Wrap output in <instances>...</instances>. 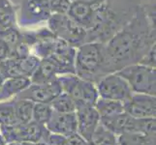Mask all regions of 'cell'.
<instances>
[{
  "instance_id": "cell-1",
  "label": "cell",
  "mask_w": 156,
  "mask_h": 145,
  "mask_svg": "<svg viewBox=\"0 0 156 145\" xmlns=\"http://www.w3.org/2000/svg\"><path fill=\"white\" fill-rule=\"evenodd\" d=\"M154 45L155 25L140 5L132 19L106 43L111 72L140 63Z\"/></svg>"
},
{
  "instance_id": "cell-2",
  "label": "cell",
  "mask_w": 156,
  "mask_h": 145,
  "mask_svg": "<svg viewBox=\"0 0 156 145\" xmlns=\"http://www.w3.org/2000/svg\"><path fill=\"white\" fill-rule=\"evenodd\" d=\"M139 6L134 0H107L95 7L92 26L87 31L85 43L106 44L132 19Z\"/></svg>"
},
{
  "instance_id": "cell-3",
  "label": "cell",
  "mask_w": 156,
  "mask_h": 145,
  "mask_svg": "<svg viewBox=\"0 0 156 145\" xmlns=\"http://www.w3.org/2000/svg\"><path fill=\"white\" fill-rule=\"evenodd\" d=\"M74 67L75 74L79 78L94 83L111 74L106 44L87 42L77 47Z\"/></svg>"
},
{
  "instance_id": "cell-4",
  "label": "cell",
  "mask_w": 156,
  "mask_h": 145,
  "mask_svg": "<svg viewBox=\"0 0 156 145\" xmlns=\"http://www.w3.org/2000/svg\"><path fill=\"white\" fill-rule=\"evenodd\" d=\"M116 73L126 80L133 93H142L155 96V68L138 63L122 68Z\"/></svg>"
},
{
  "instance_id": "cell-5",
  "label": "cell",
  "mask_w": 156,
  "mask_h": 145,
  "mask_svg": "<svg viewBox=\"0 0 156 145\" xmlns=\"http://www.w3.org/2000/svg\"><path fill=\"white\" fill-rule=\"evenodd\" d=\"M62 91L71 96L76 106L80 105H94L99 95L96 84L79 78L76 74H65L57 78Z\"/></svg>"
},
{
  "instance_id": "cell-6",
  "label": "cell",
  "mask_w": 156,
  "mask_h": 145,
  "mask_svg": "<svg viewBox=\"0 0 156 145\" xmlns=\"http://www.w3.org/2000/svg\"><path fill=\"white\" fill-rule=\"evenodd\" d=\"M49 29L57 38L67 42L73 47H79L87 41V30L80 26L66 14H51L48 19Z\"/></svg>"
},
{
  "instance_id": "cell-7",
  "label": "cell",
  "mask_w": 156,
  "mask_h": 145,
  "mask_svg": "<svg viewBox=\"0 0 156 145\" xmlns=\"http://www.w3.org/2000/svg\"><path fill=\"white\" fill-rule=\"evenodd\" d=\"M95 84L99 97L103 99L123 103L133 94V91L127 81L116 72L108 74Z\"/></svg>"
},
{
  "instance_id": "cell-8",
  "label": "cell",
  "mask_w": 156,
  "mask_h": 145,
  "mask_svg": "<svg viewBox=\"0 0 156 145\" xmlns=\"http://www.w3.org/2000/svg\"><path fill=\"white\" fill-rule=\"evenodd\" d=\"M124 112L137 119L155 118L156 99L155 96L133 93L130 98L122 103Z\"/></svg>"
},
{
  "instance_id": "cell-9",
  "label": "cell",
  "mask_w": 156,
  "mask_h": 145,
  "mask_svg": "<svg viewBox=\"0 0 156 145\" xmlns=\"http://www.w3.org/2000/svg\"><path fill=\"white\" fill-rule=\"evenodd\" d=\"M62 92L61 84L56 78L47 83H31L27 88L21 91L14 99H25L33 103L50 104L55 97Z\"/></svg>"
},
{
  "instance_id": "cell-10",
  "label": "cell",
  "mask_w": 156,
  "mask_h": 145,
  "mask_svg": "<svg viewBox=\"0 0 156 145\" xmlns=\"http://www.w3.org/2000/svg\"><path fill=\"white\" fill-rule=\"evenodd\" d=\"M100 123L115 135L121 133H142L143 119H137L127 114L126 112L115 115L112 118L100 119Z\"/></svg>"
},
{
  "instance_id": "cell-11",
  "label": "cell",
  "mask_w": 156,
  "mask_h": 145,
  "mask_svg": "<svg viewBox=\"0 0 156 145\" xmlns=\"http://www.w3.org/2000/svg\"><path fill=\"white\" fill-rule=\"evenodd\" d=\"M77 133L88 141L95 128L100 123V116L94 105H80L76 107Z\"/></svg>"
},
{
  "instance_id": "cell-12",
  "label": "cell",
  "mask_w": 156,
  "mask_h": 145,
  "mask_svg": "<svg viewBox=\"0 0 156 145\" xmlns=\"http://www.w3.org/2000/svg\"><path fill=\"white\" fill-rule=\"evenodd\" d=\"M45 127L52 133L68 137L77 133L78 124L76 112L61 113L53 110L49 121L45 124Z\"/></svg>"
},
{
  "instance_id": "cell-13",
  "label": "cell",
  "mask_w": 156,
  "mask_h": 145,
  "mask_svg": "<svg viewBox=\"0 0 156 145\" xmlns=\"http://www.w3.org/2000/svg\"><path fill=\"white\" fill-rule=\"evenodd\" d=\"M49 0H24L21 10L23 25H33L51 17Z\"/></svg>"
},
{
  "instance_id": "cell-14",
  "label": "cell",
  "mask_w": 156,
  "mask_h": 145,
  "mask_svg": "<svg viewBox=\"0 0 156 145\" xmlns=\"http://www.w3.org/2000/svg\"><path fill=\"white\" fill-rule=\"evenodd\" d=\"M69 74L52 57L42 58L39 66L30 78L31 83H47L56 79L61 74Z\"/></svg>"
},
{
  "instance_id": "cell-15",
  "label": "cell",
  "mask_w": 156,
  "mask_h": 145,
  "mask_svg": "<svg viewBox=\"0 0 156 145\" xmlns=\"http://www.w3.org/2000/svg\"><path fill=\"white\" fill-rule=\"evenodd\" d=\"M95 7L83 0L71 2L66 15L85 30L91 28L93 22Z\"/></svg>"
},
{
  "instance_id": "cell-16",
  "label": "cell",
  "mask_w": 156,
  "mask_h": 145,
  "mask_svg": "<svg viewBox=\"0 0 156 145\" xmlns=\"http://www.w3.org/2000/svg\"><path fill=\"white\" fill-rule=\"evenodd\" d=\"M30 84V78L23 76L5 78L0 87V101H8L15 98L21 91L27 88Z\"/></svg>"
},
{
  "instance_id": "cell-17",
  "label": "cell",
  "mask_w": 156,
  "mask_h": 145,
  "mask_svg": "<svg viewBox=\"0 0 156 145\" xmlns=\"http://www.w3.org/2000/svg\"><path fill=\"white\" fill-rule=\"evenodd\" d=\"M94 106L100 116V119L112 118L115 115L122 113V112H124L123 105L121 102L103 99L100 98V97L96 101Z\"/></svg>"
},
{
  "instance_id": "cell-18",
  "label": "cell",
  "mask_w": 156,
  "mask_h": 145,
  "mask_svg": "<svg viewBox=\"0 0 156 145\" xmlns=\"http://www.w3.org/2000/svg\"><path fill=\"white\" fill-rule=\"evenodd\" d=\"M17 27L16 12L10 0H0V32Z\"/></svg>"
},
{
  "instance_id": "cell-19",
  "label": "cell",
  "mask_w": 156,
  "mask_h": 145,
  "mask_svg": "<svg viewBox=\"0 0 156 145\" xmlns=\"http://www.w3.org/2000/svg\"><path fill=\"white\" fill-rule=\"evenodd\" d=\"M18 124L13 99L10 101H0V131L11 129Z\"/></svg>"
},
{
  "instance_id": "cell-20",
  "label": "cell",
  "mask_w": 156,
  "mask_h": 145,
  "mask_svg": "<svg viewBox=\"0 0 156 145\" xmlns=\"http://www.w3.org/2000/svg\"><path fill=\"white\" fill-rule=\"evenodd\" d=\"M88 142L90 145H117V137L115 133L99 123Z\"/></svg>"
},
{
  "instance_id": "cell-21",
  "label": "cell",
  "mask_w": 156,
  "mask_h": 145,
  "mask_svg": "<svg viewBox=\"0 0 156 145\" xmlns=\"http://www.w3.org/2000/svg\"><path fill=\"white\" fill-rule=\"evenodd\" d=\"M15 68L18 76L31 78L38 68L41 59L35 54H29L23 59H15Z\"/></svg>"
},
{
  "instance_id": "cell-22",
  "label": "cell",
  "mask_w": 156,
  "mask_h": 145,
  "mask_svg": "<svg viewBox=\"0 0 156 145\" xmlns=\"http://www.w3.org/2000/svg\"><path fill=\"white\" fill-rule=\"evenodd\" d=\"M17 122L23 125L32 121V111L34 103L25 99H13Z\"/></svg>"
},
{
  "instance_id": "cell-23",
  "label": "cell",
  "mask_w": 156,
  "mask_h": 145,
  "mask_svg": "<svg viewBox=\"0 0 156 145\" xmlns=\"http://www.w3.org/2000/svg\"><path fill=\"white\" fill-rule=\"evenodd\" d=\"M52 110L61 112V113H70L76 111V104L69 94L62 92L55 97L50 103Z\"/></svg>"
},
{
  "instance_id": "cell-24",
  "label": "cell",
  "mask_w": 156,
  "mask_h": 145,
  "mask_svg": "<svg viewBox=\"0 0 156 145\" xmlns=\"http://www.w3.org/2000/svg\"><path fill=\"white\" fill-rule=\"evenodd\" d=\"M52 111L53 110L50 104L34 103L33 111H32V120L39 124L45 125L49 121Z\"/></svg>"
},
{
  "instance_id": "cell-25",
  "label": "cell",
  "mask_w": 156,
  "mask_h": 145,
  "mask_svg": "<svg viewBox=\"0 0 156 145\" xmlns=\"http://www.w3.org/2000/svg\"><path fill=\"white\" fill-rule=\"evenodd\" d=\"M147 137L142 133H121L117 138V145H144Z\"/></svg>"
},
{
  "instance_id": "cell-26",
  "label": "cell",
  "mask_w": 156,
  "mask_h": 145,
  "mask_svg": "<svg viewBox=\"0 0 156 145\" xmlns=\"http://www.w3.org/2000/svg\"><path fill=\"white\" fill-rule=\"evenodd\" d=\"M70 4L69 0H49L51 14H66Z\"/></svg>"
},
{
  "instance_id": "cell-27",
  "label": "cell",
  "mask_w": 156,
  "mask_h": 145,
  "mask_svg": "<svg viewBox=\"0 0 156 145\" xmlns=\"http://www.w3.org/2000/svg\"><path fill=\"white\" fill-rule=\"evenodd\" d=\"M63 145H90L83 137H82L78 133H75L68 137H65Z\"/></svg>"
},
{
  "instance_id": "cell-28",
  "label": "cell",
  "mask_w": 156,
  "mask_h": 145,
  "mask_svg": "<svg viewBox=\"0 0 156 145\" xmlns=\"http://www.w3.org/2000/svg\"><path fill=\"white\" fill-rule=\"evenodd\" d=\"M140 64L155 68V45L152 46L147 54L143 57L142 60L140 61Z\"/></svg>"
},
{
  "instance_id": "cell-29",
  "label": "cell",
  "mask_w": 156,
  "mask_h": 145,
  "mask_svg": "<svg viewBox=\"0 0 156 145\" xmlns=\"http://www.w3.org/2000/svg\"><path fill=\"white\" fill-rule=\"evenodd\" d=\"M11 47L2 38H0V63L10 57Z\"/></svg>"
},
{
  "instance_id": "cell-30",
  "label": "cell",
  "mask_w": 156,
  "mask_h": 145,
  "mask_svg": "<svg viewBox=\"0 0 156 145\" xmlns=\"http://www.w3.org/2000/svg\"><path fill=\"white\" fill-rule=\"evenodd\" d=\"M83 1L87 2L90 5H92L93 7H98L101 4H103L104 2H106L107 0H83Z\"/></svg>"
},
{
  "instance_id": "cell-31",
  "label": "cell",
  "mask_w": 156,
  "mask_h": 145,
  "mask_svg": "<svg viewBox=\"0 0 156 145\" xmlns=\"http://www.w3.org/2000/svg\"><path fill=\"white\" fill-rule=\"evenodd\" d=\"M8 145H35L32 142H27V141H12L9 142Z\"/></svg>"
},
{
  "instance_id": "cell-32",
  "label": "cell",
  "mask_w": 156,
  "mask_h": 145,
  "mask_svg": "<svg viewBox=\"0 0 156 145\" xmlns=\"http://www.w3.org/2000/svg\"><path fill=\"white\" fill-rule=\"evenodd\" d=\"M0 145H6V141H5V139L1 133H0Z\"/></svg>"
},
{
  "instance_id": "cell-33",
  "label": "cell",
  "mask_w": 156,
  "mask_h": 145,
  "mask_svg": "<svg viewBox=\"0 0 156 145\" xmlns=\"http://www.w3.org/2000/svg\"><path fill=\"white\" fill-rule=\"evenodd\" d=\"M70 2H75V1H78V0H69Z\"/></svg>"
}]
</instances>
